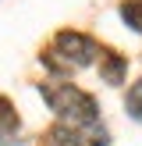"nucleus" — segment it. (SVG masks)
Returning a JSON list of instances; mask_svg holds the SVG:
<instances>
[{
    "label": "nucleus",
    "mask_w": 142,
    "mask_h": 146,
    "mask_svg": "<svg viewBox=\"0 0 142 146\" xmlns=\"http://www.w3.org/2000/svg\"><path fill=\"white\" fill-rule=\"evenodd\" d=\"M124 111L131 114L135 121H142V78L131 82V89H128V96H124Z\"/></svg>",
    "instance_id": "7"
},
{
    "label": "nucleus",
    "mask_w": 142,
    "mask_h": 146,
    "mask_svg": "<svg viewBox=\"0 0 142 146\" xmlns=\"http://www.w3.org/2000/svg\"><path fill=\"white\" fill-rule=\"evenodd\" d=\"M124 71H128V61L121 54H114V50H103L99 54V78L110 86H121L124 82Z\"/></svg>",
    "instance_id": "3"
},
{
    "label": "nucleus",
    "mask_w": 142,
    "mask_h": 146,
    "mask_svg": "<svg viewBox=\"0 0 142 146\" xmlns=\"http://www.w3.org/2000/svg\"><path fill=\"white\" fill-rule=\"evenodd\" d=\"M117 11H121V18H124V25H131L135 32H142V0H124Z\"/></svg>",
    "instance_id": "6"
},
{
    "label": "nucleus",
    "mask_w": 142,
    "mask_h": 146,
    "mask_svg": "<svg viewBox=\"0 0 142 146\" xmlns=\"http://www.w3.org/2000/svg\"><path fill=\"white\" fill-rule=\"evenodd\" d=\"M99 54V46L89 39L85 32H75V29H64V32L53 36V43H50V54L46 61L53 64V68H85V64H92Z\"/></svg>",
    "instance_id": "2"
},
{
    "label": "nucleus",
    "mask_w": 142,
    "mask_h": 146,
    "mask_svg": "<svg viewBox=\"0 0 142 146\" xmlns=\"http://www.w3.org/2000/svg\"><path fill=\"white\" fill-rule=\"evenodd\" d=\"M11 135H18V114H14L11 100L0 96V143H11Z\"/></svg>",
    "instance_id": "5"
},
{
    "label": "nucleus",
    "mask_w": 142,
    "mask_h": 146,
    "mask_svg": "<svg viewBox=\"0 0 142 146\" xmlns=\"http://www.w3.org/2000/svg\"><path fill=\"white\" fill-rule=\"evenodd\" d=\"M39 146H78V132H75V125L57 121V125H50L39 135Z\"/></svg>",
    "instance_id": "4"
},
{
    "label": "nucleus",
    "mask_w": 142,
    "mask_h": 146,
    "mask_svg": "<svg viewBox=\"0 0 142 146\" xmlns=\"http://www.w3.org/2000/svg\"><path fill=\"white\" fill-rule=\"evenodd\" d=\"M39 93H43V100L50 104V111H53L64 125H75V128L96 125L99 107H96V100L85 89H78V86H71V82H43Z\"/></svg>",
    "instance_id": "1"
}]
</instances>
